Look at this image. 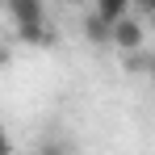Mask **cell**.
Returning a JSON list of instances; mask_svg holds the SVG:
<instances>
[{
	"mask_svg": "<svg viewBox=\"0 0 155 155\" xmlns=\"http://www.w3.org/2000/svg\"><path fill=\"white\" fill-rule=\"evenodd\" d=\"M8 151H13V138H8V134L0 130V155H8Z\"/></svg>",
	"mask_w": 155,
	"mask_h": 155,
	"instance_id": "cell-5",
	"label": "cell"
},
{
	"mask_svg": "<svg viewBox=\"0 0 155 155\" xmlns=\"http://www.w3.org/2000/svg\"><path fill=\"white\" fill-rule=\"evenodd\" d=\"M113 46H117V51H138V46H143V25H138L130 13L113 21Z\"/></svg>",
	"mask_w": 155,
	"mask_h": 155,
	"instance_id": "cell-2",
	"label": "cell"
},
{
	"mask_svg": "<svg viewBox=\"0 0 155 155\" xmlns=\"http://www.w3.org/2000/svg\"><path fill=\"white\" fill-rule=\"evenodd\" d=\"M4 4H8V17L17 21V29L46 25V4L42 0H4Z\"/></svg>",
	"mask_w": 155,
	"mask_h": 155,
	"instance_id": "cell-1",
	"label": "cell"
},
{
	"mask_svg": "<svg viewBox=\"0 0 155 155\" xmlns=\"http://www.w3.org/2000/svg\"><path fill=\"white\" fill-rule=\"evenodd\" d=\"M84 38H88V42H97V46L113 42V21H109V17H101V13H92V17L84 21Z\"/></svg>",
	"mask_w": 155,
	"mask_h": 155,
	"instance_id": "cell-3",
	"label": "cell"
},
{
	"mask_svg": "<svg viewBox=\"0 0 155 155\" xmlns=\"http://www.w3.org/2000/svg\"><path fill=\"white\" fill-rule=\"evenodd\" d=\"M97 13L109 17V21H117V17H126V13H130V0H97Z\"/></svg>",
	"mask_w": 155,
	"mask_h": 155,
	"instance_id": "cell-4",
	"label": "cell"
},
{
	"mask_svg": "<svg viewBox=\"0 0 155 155\" xmlns=\"http://www.w3.org/2000/svg\"><path fill=\"white\" fill-rule=\"evenodd\" d=\"M147 4H151V8H155V0H147Z\"/></svg>",
	"mask_w": 155,
	"mask_h": 155,
	"instance_id": "cell-7",
	"label": "cell"
},
{
	"mask_svg": "<svg viewBox=\"0 0 155 155\" xmlns=\"http://www.w3.org/2000/svg\"><path fill=\"white\" fill-rule=\"evenodd\" d=\"M0 63H4V51H0Z\"/></svg>",
	"mask_w": 155,
	"mask_h": 155,
	"instance_id": "cell-6",
	"label": "cell"
}]
</instances>
